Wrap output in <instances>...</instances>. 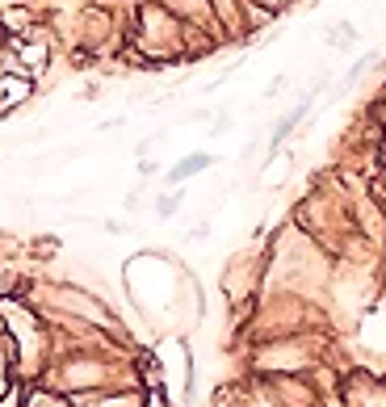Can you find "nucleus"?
<instances>
[{"label": "nucleus", "instance_id": "nucleus-2", "mask_svg": "<svg viewBox=\"0 0 386 407\" xmlns=\"http://www.w3.org/2000/svg\"><path fill=\"white\" fill-rule=\"evenodd\" d=\"M177 206H181V193H164V198L156 202V214H160V219H172Z\"/></svg>", "mask_w": 386, "mask_h": 407}, {"label": "nucleus", "instance_id": "nucleus-1", "mask_svg": "<svg viewBox=\"0 0 386 407\" xmlns=\"http://www.w3.org/2000/svg\"><path fill=\"white\" fill-rule=\"evenodd\" d=\"M206 164H210V160H206V156H189V160H185V164H177V168H172V172H168V185H181V181H185V177H189V172H198V168H206Z\"/></svg>", "mask_w": 386, "mask_h": 407}]
</instances>
